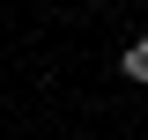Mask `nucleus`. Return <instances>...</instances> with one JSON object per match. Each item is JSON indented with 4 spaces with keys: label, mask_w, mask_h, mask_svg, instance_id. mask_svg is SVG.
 I'll use <instances>...</instances> for the list:
<instances>
[{
    "label": "nucleus",
    "mask_w": 148,
    "mask_h": 140,
    "mask_svg": "<svg viewBox=\"0 0 148 140\" xmlns=\"http://www.w3.org/2000/svg\"><path fill=\"white\" fill-rule=\"evenodd\" d=\"M119 67H126V81H148V37H133V44H126V59H119Z\"/></svg>",
    "instance_id": "obj_1"
}]
</instances>
